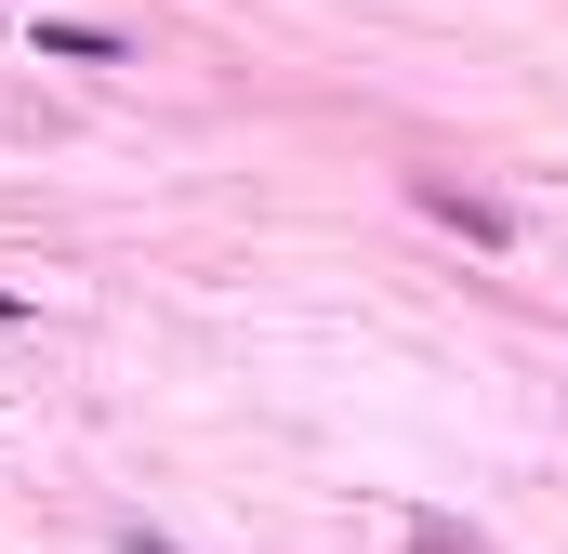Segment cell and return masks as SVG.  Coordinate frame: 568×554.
<instances>
[{
  "instance_id": "6da1fadb",
  "label": "cell",
  "mask_w": 568,
  "mask_h": 554,
  "mask_svg": "<svg viewBox=\"0 0 568 554\" xmlns=\"http://www.w3.org/2000/svg\"><path fill=\"white\" fill-rule=\"evenodd\" d=\"M424 212H436V225H463L476 252H503V212H489V198H463V185H424Z\"/></svg>"
},
{
  "instance_id": "7a4b0ae2",
  "label": "cell",
  "mask_w": 568,
  "mask_h": 554,
  "mask_svg": "<svg viewBox=\"0 0 568 554\" xmlns=\"http://www.w3.org/2000/svg\"><path fill=\"white\" fill-rule=\"evenodd\" d=\"M40 53H67V66H120L133 40H120V27H40Z\"/></svg>"
},
{
  "instance_id": "3957f363",
  "label": "cell",
  "mask_w": 568,
  "mask_h": 554,
  "mask_svg": "<svg viewBox=\"0 0 568 554\" xmlns=\"http://www.w3.org/2000/svg\"><path fill=\"white\" fill-rule=\"evenodd\" d=\"M410 554H489V542H463L449 515H424V529H410Z\"/></svg>"
},
{
  "instance_id": "277c9868",
  "label": "cell",
  "mask_w": 568,
  "mask_h": 554,
  "mask_svg": "<svg viewBox=\"0 0 568 554\" xmlns=\"http://www.w3.org/2000/svg\"><path fill=\"white\" fill-rule=\"evenodd\" d=\"M120 554H172V542H145V529H133V542H120Z\"/></svg>"
},
{
  "instance_id": "5b68a950",
  "label": "cell",
  "mask_w": 568,
  "mask_h": 554,
  "mask_svg": "<svg viewBox=\"0 0 568 554\" xmlns=\"http://www.w3.org/2000/svg\"><path fill=\"white\" fill-rule=\"evenodd\" d=\"M13 317H27V304H13V290H0V330H13Z\"/></svg>"
}]
</instances>
